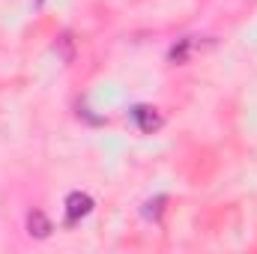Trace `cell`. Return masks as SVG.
<instances>
[{"instance_id": "obj_1", "label": "cell", "mask_w": 257, "mask_h": 254, "mask_svg": "<svg viewBox=\"0 0 257 254\" xmlns=\"http://www.w3.org/2000/svg\"><path fill=\"white\" fill-rule=\"evenodd\" d=\"M128 120L138 126V132H144V135H153V132H159L162 129V114H159V108H153V105H132L128 108Z\"/></svg>"}, {"instance_id": "obj_2", "label": "cell", "mask_w": 257, "mask_h": 254, "mask_svg": "<svg viewBox=\"0 0 257 254\" xmlns=\"http://www.w3.org/2000/svg\"><path fill=\"white\" fill-rule=\"evenodd\" d=\"M93 197L87 194V191H72L69 197H66V224H78L81 218H87L90 212H93Z\"/></svg>"}, {"instance_id": "obj_3", "label": "cell", "mask_w": 257, "mask_h": 254, "mask_svg": "<svg viewBox=\"0 0 257 254\" xmlns=\"http://www.w3.org/2000/svg\"><path fill=\"white\" fill-rule=\"evenodd\" d=\"M51 230H54V224H51V218L42 209H30L27 212V233L33 239H45V236H51Z\"/></svg>"}, {"instance_id": "obj_4", "label": "cell", "mask_w": 257, "mask_h": 254, "mask_svg": "<svg viewBox=\"0 0 257 254\" xmlns=\"http://www.w3.org/2000/svg\"><path fill=\"white\" fill-rule=\"evenodd\" d=\"M165 203H168V197H165V194H159V197L147 200V203H144V218H147V221H159V218H162Z\"/></svg>"}, {"instance_id": "obj_5", "label": "cell", "mask_w": 257, "mask_h": 254, "mask_svg": "<svg viewBox=\"0 0 257 254\" xmlns=\"http://www.w3.org/2000/svg\"><path fill=\"white\" fill-rule=\"evenodd\" d=\"M189 51H192V39H180L177 45H171L168 60H171V63H186V60H189Z\"/></svg>"}, {"instance_id": "obj_6", "label": "cell", "mask_w": 257, "mask_h": 254, "mask_svg": "<svg viewBox=\"0 0 257 254\" xmlns=\"http://www.w3.org/2000/svg\"><path fill=\"white\" fill-rule=\"evenodd\" d=\"M33 3H36V6H42V0H33Z\"/></svg>"}]
</instances>
